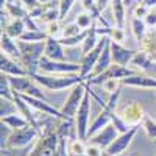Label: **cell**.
Returning a JSON list of instances; mask_svg holds the SVG:
<instances>
[{
	"label": "cell",
	"mask_w": 156,
	"mask_h": 156,
	"mask_svg": "<svg viewBox=\"0 0 156 156\" xmlns=\"http://www.w3.org/2000/svg\"><path fill=\"white\" fill-rule=\"evenodd\" d=\"M109 123H112V119H111V109L105 108V109H101L95 117H94V120L90 122L89 125V129H87V140L92 137L94 134H97L98 131H101L105 126H108Z\"/></svg>",
	"instance_id": "obj_17"
},
{
	"label": "cell",
	"mask_w": 156,
	"mask_h": 156,
	"mask_svg": "<svg viewBox=\"0 0 156 156\" xmlns=\"http://www.w3.org/2000/svg\"><path fill=\"white\" fill-rule=\"evenodd\" d=\"M144 111H142L140 105L134 101H129L125 105V108L122 109V114L120 117L129 125V126H134V125H140L142 123V119H144Z\"/></svg>",
	"instance_id": "obj_15"
},
{
	"label": "cell",
	"mask_w": 156,
	"mask_h": 156,
	"mask_svg": "<svg viewBox=\"0 0 156 156\" xmlns=\"http://www.w3.org/2000/svg\"><path fill=\"white\" fill-rule=\"evenodd\" d=\"M123 86L129 87H142V89H156V78L147 73H134L131 76H126L122 80Z\"/></svg>",
	"instance_id": "obj_16"
},
{
	"label": "cell",
	"mask_w": 156,
	"mask_h": 156,
	"mask_svg": "<svg viewBox=\"0 0 156 156\" xmlns=\"http://www.w3.org/2000/svg\"><path fill=\"white\" fill-rule=\"evenodd\" d=\"M120 133L117 131V128L112 125V123H109L108 126H105L101 129V131H98L97 134H94L92 137L89 139V144H94V145H97V147H100L103 151H105L112 142L115 140V137L119 136Z\"/></svg>",
	"instance_id": "obj_11"
},
{
	"label": "cell",
	"mask_w": 156,
	"mask_h": 156,
	"mask_svg": "<svg viewBox=\"0 0 156 156\" xmlns=\"http://www.w3.org/2000/svg\"><path fill=\"white\" fill-rule=\"evenodd\" d=\"M2 9H5L8 12L11 19H25L27 16H30V11L19 0H8L5 6H2Z\"/></svg>",
	"instance_id": "obj_22"
},
{
	"label": "cell",
	"mask_w": 156,
	"mask_h": 156,
	"mask_svg": "<svg viewBox=\"0 0 156 156\" xmlns=\"http://www.w3.org/2000/svg\"><path fill=\"white\" fill-rule=\"evenodd\" d=\"M2 123L8 125L11 129H20V128H25V126L30 125V122L25 119L20 112L11 114V115H8V117H2Z\"/></svg>",
	"instance_id": "obj_24"
},
{
	"label": "cell",
	"mask_w": 156,
	"mask_h": 156,
	"mask_svg": "<svg viewBox=\"0 0 156 156\" xmlns=\"http://www.w3.org/2000/svg\"><path fill=\"white\" fill-rule=\"evenodd\" d=\"M109 45H111V55H112V62L119 64V66H128L131 62L133 56L136 55V51L125 47L123 44L114 42L109 39Z\"/></svg>",
	"instance_id": "obj_12"
},
{
	"label": "cell",
	"mask_w": 156,
	"mask_h": 156,
	"mask_svg": "<svg viewBox=\"0 0 156 156\" xmlns=\"http://www.w3.org/2000/svg\"><path fill=\"white\" fill-rule=\"evenodd\" d=\"M27 30L28 28H27V23H25L23 19H11L9 23L2 30V33L8 34L12 39H20Z\"/></svg>",
	"instance_id": "obj_21"
},
{
	"label": "cell",
	"mask_w": 156,
	"mask_h": 156,
	"mask_svg": "<svg viewBox=\"0 0 156 156\" xmlns=\"http://www.w3.org/2000/svg\"><path fill=\"white\" fill-rule=\"evenodd\" d=\"M76 0H59V14H61V20H64L69 12L72 11V8L75 6Z\"/></svg>",
	"instance_id": "obj_33"
},
{
	"label": "cell",
	"mask_w": 156,
	"mask_h": 156,
	"mask_svg": "<svg viewBox=\"0 0 156 156\" xmlns=\"http://www.w3.org/2000/svg\"><path fill=\"white\" fill-rule=\"evenodd\" d=\"M129 23H131V31H133V34L136 37V41L140 44L142 39L145 37V34L148 31L147 23L144 22V19H137V17H131L129 19Z\"/></svg>",
	"instance_id": "obj_25"
},
{
	"label": "cell",
	"mask_w": 156,
	"mask_h": 156,
	"mask_svg": "<svg viewBox=\"0 0 156 156\" xmlns=\"http://www.w3.org/2000/svg\"><path fill=\"white\" fill-rule=\"evenodd\" d=\"M108 39H109L108 36H101V39H100V42L97 44V47L92 48L90 51H87V53L83 56V59L80 62V66H81L80 67V75H81V78L84 81L87 80V76H90V73L94 72V69L97 66V61H98V58L101 55L103 48H105Z\"/></svg>",
	"instance_id": "obj_7"
},
{
	"label": "cell",
	"mask_w": 156,
	"mask_h": 156,
	"mask_svg": "<svg viewBox=\"0 0 156 156\" xmlns=\"http://www.w3.org/2000/svg\"><path fill=\"white\" fill-rule=\"evenodd\" d=\"M44 56L53 61H67L66 55V47H64L59 39L56 37H48L45 41V50H44Z\"/></svg>",
	"instance_id": "obj_14"
},
{
	"label": "cell",
	"mask_w": 156,
	"mask_h": 156,
	"mask_svg": "<svg viewBox=\"0 0 156 156\" xmlns=\"http://www.w3.org/2000/svg\"><path fill=\"white\" fill-rule=\"evenodd\" d=\"M19 2H20L25 8H27L30 12L34 11V9H37L39 6L42 5V3H41V0H19Z\"/></svg>",
	"instance_id": "obj_37"
},
{
	"label": "cell",
	"mask_w": 156,
	"mask_h": 156,
	"mask_svg": "<svg viewBox=\"0 0 156 156\" xmlns=\"http://www.w3.org/2000/svg\"><path fill=\"white\" fill-rule=\"evenodd\" d=\"M139 128H140V125H134V126L129 128L126 133H120L119 136L115 137V140L112 142V144L105 150V153L112 154V156H120V154H123V151L129 147V144L133 142L134 136L137 134Z\"/></svg>",
	"instance_id": "obj_10"
},
{
	"label": "cell",
	"mask_w": 156,
	"mask_h": 156,
	"mask_svg": "<svg viewBox=\"0 0 156 156\" xmlns=\"http://www.w3.org/2000/svg\"><path fill=\"white\" fill-rule=\"evenodd\" d=\"M140 3H142V5H145V6L150 8V9L156 8V0H140Z\"/></svg>",
	"instance_id": "obj_39"
},
{
	"label": "cell",
	"mask_w": 156,
	"mask_h": 156,
	"mask_svg": "<svg viewBox=\"0 0 156 156\" xmlns=\"http://www.w3.org/2000/svg\"><path fill=\"white\" fill-rule=\"evenodd\" d=\"M137 73L133 67H128V66H119V64H112L111 67H108L103 73H100L98 76L95 78H90V80H86L90 86H100L105 80H108V78H117V80H123V78L126 76H131Z\"/></svg>",
	"instance_id": "obj_9"
},
{
	"label": "cell",
	"mask_w": 156,
	"mask_h": 156,
	"mask_svg": "<svg viewBox=\"0 0 156 156\" xmlns=\"http://www.w3.org/2000/svg\"><path fill=\"white\" fill-rule=\"evenodd\" d=\"M75 22L80 25L81 30H89V28L95 23V19H94V16L90 14L89 11H83L81 14H78V16L75 17Z\"/></svg>",
	"instance_id": "obj_28"
},
{
	"label": "cell",
	"mask_w": 156,
	"mask_h": 156,
	"mask_svg": "<svg viewBox=\"0 0 156 156\" xmlns=\"http://www.w3.org/2000/svg\"><path fill=\"white\" fill-rule=\"evenodd\" d=\"M103 156H112V154H108V153H105V151H103Z\"/></svg>",
	"instance_id": "obj_40"
},
{
	"label": "cell",
	"mask_w": 156,
	"mask_h": 156,
	"mask_svg": "<svg viewBox=\"0 0 156 156\" xmlns=\"http://www.w3.org/2000/svg\"><path fill=\"white\" fill-rule=\"evenodd\" d=\"M84 30H81L80 28V25H78L76 22H69V23H66L62 27V34H61V37H72V36H76V34H80V33H83Z\"/></svg>",
	"instance_id": "obj_32"
},
{
	"label": "cell",
	"mask_w": 156,
	"mask_h": 156,
	"mask_svg": "<svg viewBox=\"0 0 156 156\" xmlns=\"http://www.w3.org/2000/svg\"><path fill=\"white\" fill-rule=\"evenodd\" d=\"M17 44L22 53V66L28 70V75L39 72V62H41L45 50V41L42 42H25L17 39Z\"/></svg>",
	"instance_id": "obj_2"
},
{
	"label": "cell",
	"mask_w": 156,
	"mask_h": 156,
	"mask_svg": "<svg viewBox=\"0 0 156 156\" xmlns=\"http://www.w3.org/2000/svg\"><path fill=\"white\" fill-rule=\"evenodd\" d=\"M0 48H2L3 55H6V56H9V58H12V59H16V61L20 62L22 53H20V48H19V44H17L16 39H12L8 34L2 33V36H0Z\"/></svg>",
	"instance_id": "obj_18"
},
{
	"label": "cell",
	"mask_w": 156,
	"mask_h": 156,
	"mask_svg": "<svg viewBox=\"0 0 156 156\" xmlns=\"http://www.w3.org/2000/svg\"><path fill=\"white\" fill-rule=\"evenodd\" d=\"M2 109H0V114H2V117H8L11 114H16L19 112L16 103H14V98L9 100V98H3L2 97V106H0Z\"/></svg>",
	"instance_id": "obj_30"
},
{
	"label": "cell",
	"mask_w": 156,
	"mask_h": 156,
	"mask_svg": "<svg viewBox=\"0 0 156 156\" xmlns=\"http://www.w3.org/2000/svg\"><path fill=\"white\" fill-rule=\"evenodd\" d=\"M111 66H112V55H111V45H109V39H108V42H106L105 48H103L101 55H100V58H98V61H97V66H95L94 72L90 73V78L98 76L100 73H103V72H105L108 67H111ZM90 78H87V80H90Z\"/></svg>",
	"instance_id": "obj_19"
},
{
	"label": "cell",
	"mask_w": 156,
	"mask_h": 156,
	"mask_svg": "<svg viewBox=\"0 0 156 156\" xmlns=\"http://www.w3.org/2000/svg\"><path fill=\"white\" fill-rule=\"evenodd\" d=\"M33 80L51 92H61L64 89L75 87L76 84L83 83L84 80L80 73H69V75H48V73H33L30 75Z\"/></svg>",
	"instance_id": "obj_1"
},
{
	"label": "cell",
	"mask_w": 156,
	"mask_h": 156,
	"mask_svg": "<svg viewBox=\"0 0 156 156\" xmlns=\"http://www.w3.org/2000/svg\"><path fill=\"white\" fill-rule=\"evenodd\" d=\"M148 11H150V8H147L145 5H142V3L139 2L136 6H133V17H137V19H145V16L148 14Z\"/></svg>",
	"instance_id": "obj_35"
},
{
	"label": "cell",
	"mask_w": 156,
	"mask_h": 156,
	"mask_svg": "<svg viewBox=\"0 0 156 156\" xmlns=\"http://www.w3.org/2000/svg\"><path fill=\"white\" fill-rule=\"evenodd\" d=\"M84 94H86V81L76 84L75 87H72L69 97L64 100L62 103V108H61V112L66 115L67 120H73L75 115H76V111L80 108L81 101L84 98Z\"/></svg>",
	"instance_id": "obj_6"
},
{
	"label": "cell",
	"mask_w": 156,
	"mask_h": 156,
	"mask_svg": "<svg viewBox=\"0 0 156 156\" xmlns=\"http://www.w3.org/2000/svg\"><path fill=\"white\" fill-rule=\"evenodd\" d=\"M101 156H103V154H101Z\"/></svg>",
	"instance_id": "obj_42"
},
{
	"label": "cell",
	"mask_w": 156,
	"mask_h": 156,
	"mask_svg": "<svg viewBox=\"0 0 156 156\" xmlns=\"http://www.w3.org/2000/svg\"><path fill=\"white\" fill-rule=\"evenodd\" d=\"M103 154V150L94 144H89L86 145V156H101Z\"/></svg>",
	"instance_id": "obj_38"
},
{
	"label": "cell",
	"mask_w": 156,
	"mask_h": 156,
	"mask_svg": "<svg viewBox=\"0 0 156 156\" xmlns=\"http://www.w3.org/2000/svg\"><path fill=\"white\" fill-rule=\"evenodd\" d=\"M80 64L69 62V61H53L47 56H42L39 62L37 73H48V75H69V73H80Z\"/></svg>",
	"instance_id": "obj_5"
},
{
	"label": "cell",
	"mask_w": 156,
	"mask_h": 156,
	"mask_svg": "<svg viewBox=\"0 0 156 156\" xmlns=\"http://www.w3.org/2000/svg\"><path fill=\"white\" fill-rule=\"evenodd\" d=\"M39 134H41V131L33 125H28V126L20 128V129H12L9 133V137H8L6 148H11V150L25 148V147H28L31 142H34Z\"/></svg>",
	"instance_id": "obj_4"
},
{
	"label": "cell",
	"mask_w": 156,
	"mask_h": 156,
	"mask_svg": "<svg viewBox=\"0 0 156 156\" xmlns=\"http://www.w3.org/2000/svg\"><path fill=\"white\" fill-rule=\"evenodd\" d=\"M144 22L147 23L148 28H156V8H153V9L148 11V14L145 16Z\"/></svg>",
	"instance_id": "obj_36"
},
{
	"label": "cell",
	"mask_w": 156,
	"mask_h": 156,
	"mask_svg": "<svg viewBox=\"0 0 156 156\" xmlns=\"http://www.w3.org/2000/svg\"><path fill=\"white\" fill-rule=\"evenodd\" d=\"M45 33L48 34V37H56V39H59L61 34H62V27L59 25V20H58V22H51V23H48Z\"/></svg>",
	"instance_id": "obj_34"
},
{
	"label": "cell",
	"mask_w": 156,
	"mask_h": 156,
	"mask_svg": "<svg viewBox=\"0 0 156 156\" xmlns=\"http://www.w3.org/2000/svg\"><path fill=\"white\" fill-rule=\"evenodd\" d=\"M0 95L3 98H9V100L14 98V90H12L8 75L5 73H2V76H0Z\"/></svg>",
	"instance_id": "obj_27"
},
{
	"label": "cell",
	"mask_w": 156,
	"mask_h": 156,
	"mask_svg": "<svg viewBox=\"0 0 156 156\" xmlns=\"http://www.w3.org/2000/svg\"><path fill=\"white\" fill-rule=\"evenodd\" d=\"M58 147H59V134L55 131L45 133L36 147L31 150L30 156H58Z\"/></svg>",
	"instance_id": "obj_8"
},
{
	"label": "cell",
	"mask_w": 156,
	"mask_h": 156,
	"mask_svg": "<svg viewBox=\"0 0 156 156\" xmlns=\"http://www.w3.org/2000/svg\"><path fill=\"white\" fill-rule=\"evenodd\" d=\"M90 111H92V97H90L89 83L86 81V94H84V98H83L80 108L76 111L75 119H73L76 137L81 140H87V129L90 125Z\"/></svg>",
	"instance_id": "obj_3"
},
{
	"label": "cell",
	"mask_w": 156,
	"mask_h": 156,
	"mask_svg": "<svg viewBox=\"0 0 156 156\" xmlns=\"http://www.w3.org/2000/svg\"><path fill=\"white\" fill-rule=\"evenodd\" d=\"M111 12H112V19L114 25L119 28H125V22H126V6L123 3V0H111L109 3Z\"/></svg>",
	"instance_id": "obj_20"
},
{
	"label": "cell",
	"mask_w": 156,
	"mask_h": 156,
	"mask_svg": "<svg viewBox=\"0 0 156 156\" xmlns=\"http://www.w3.org/2000/svg\"><path fill=\"white\" fill-rule=\"evenodd\" d=\"M0 70L8 76H28V70L16 59L2 53L0 56Z\"/></svg>",
	"instance_id": "obj_13"
},
{
	"label": "cell",
	"mask_w": 156,
	"mask_h": 156,
	"mask_svg": "<svg viewBox=\"0 0 156 156\" xmlns=\"http://www.w3.org/2000/svg\"><path fill=\"white\" fill-rule=\"evenodd\" d=\"M120 156H133V154H120Z\"/></svg>",
	"instance_id": "obj_41"
},
{
	"label": "cell",
	"mask_w": 156,
	"mask_h": 156,
	"mask_svg": "<svg viewBox=\"0 0 156 156\" xmlns=\"http://www.w3.org/2000/svg\"><path fill=\"white\" fill-rule=\"evenodd\" d=\"M48 39V34L42 30H27L23 33V36L20 37V41H25V42H42V41H47Z\"/></svg>",
	"instance_id": "obj_26"
},
{
	"label": "cell",
	"mask_w": 156,
	"mask_h": 156,
	"mask_svg": "<svg viewBox=\"0 0 156 156\" xmlns=\"http://www.w3.org/2000/svg\"><path fill=\"white\" fill-rule=\"evenodd\" d=\"M142 128L145 129V133L148 134V137L156 140V122L151 119L150 115H144V119H142Z\"/></svg>",
	"instance_id": "obj_31"
},
{
	"label": "cell",
	"mask_w": 156,
	"mask_h": 156,
	"mask_svg": "<svg viewBox=\"0 0 156 156\" xmlns=\"http://www.w3.org/2000/svg\"><path fill=\"white\" fill-rule=\"evenodd\" d=\"M140 47L151 61H156V28H148L145 37L140 42Z\"/></svg>",
	"instance_id": "obj_23"
},
{
	"label": "cell",
	"mask_w": 156,
	"mask_h": 156,
	"mask_svg": "<svg viewBox=\"0 0 156 156\" xmlns=\"http://www.w3.org/2000/svg\"><path fill=\"white\" fill-rule=\"evenodd\" d=\"M120 86H122V80H117V78H108V80H105L100 84V87L105 90L106 94H109V95L117 92L119 89H122Z\"/></svg>",
	"instance_id": "obj_29"
}]
</instances>
